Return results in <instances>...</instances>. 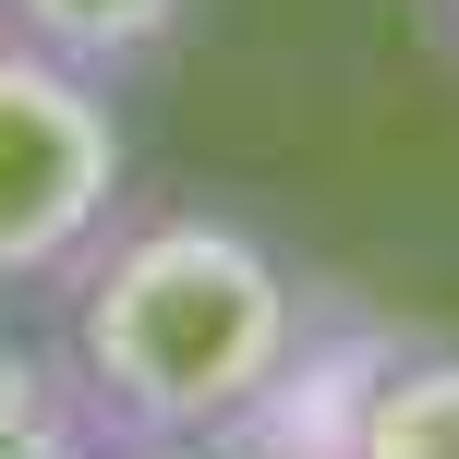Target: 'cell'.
Returning <instances> with one entry per match:
<instances>
[{
  "label": "cell",
  "mask_w": 459,
  "mask_h": 459,
  "mask_svg": "<svg viewBox=\"0 0 459 459\" xmlns=\"http://www.w3.org/2000/svg\"><path fill=\"white\" fill-rule=\"evenodd\" d=\"M61 363L97 436L230 447L315 339L302 266L230 206H121L109 242L61 278Z\"/></svg>",
  "instance_id": "cell-1"
},
{
  "label": "cell",
  "mask_w": 459,
  "mask_h": 459,
  "mask_svg": "<svg viewBox=\"0 0 459 459\" xmlns=\"http://www.w3.org/2000/svg\"><path fill=\"white\" fill-rule=\"evenodd\" d=\"M134 206V121L121 85L0 37V302L61 290L109 218Z\"/></svg>",
  "instance_id": "cell-2"
},
{
  "label": "cell",
  "mask_w": 459,
  "mask_h": 459,
  "mask_svg": "<svg viewBox=\"0 0 459 459\" xmlns=\"http://www.w3.org/2000/svg\"><path fill=\"white\" fill-rule=\"evenodd\" d=\"M339 459H459V339L447 326H387L375 339Z\"/></svg>",
  "instance_id": "cell-3"
},
{
  "label": "cell",
  "mask_w": 459,
  "mask_h": 459,
  "mask_svg": "<svg viewBox=\"0 0 459 459\" xmlns=\"http://www.w3.org/2000/svg\"><path fill=\"white\" fill-rule=\"evenodd\" d=\"M194 0H0V37L48 48V61L97 73V85H134V73H158L169 48H182Z\"/></svg>",
  "instance_id": "cell-4"
},
{
  "label": "cell",
  "mask_w": 459,
  "mask_h": 459,
  "mask_svg": "<svg viewBox=\"0 0 459 459\" xmlns=\"http://www.w3.org/2000/svg\"><path fill=\"white\" fill-rule=\"evenodd\" d=\"M0 459H97L61 339H24V326H0Z\"/></svg>",
  "instance_id": "cell-5"
},
{
  "label": "cell",
  "mask_w": 459,
  "mask_h": 459,
  "mask_svg": "<svg viewBox=\"0 0 459 459\" xmlns=\"http://www.w3.org/2000/svg\"><path fill=\"white\" fill-rule=\"evenodd\" d=\"M97 459H230V447H194V436H97Z\"/></svg>",
  "instance_id": "cell-6"
},
{
  "label": "cell",
  "mask_w": 459,
  "mask_h": 459,
  "mask_svg": "<svg viewBox=\"0 0 459 459\" xmlns=\"http://www.w3.org/2000/svg\"><path fill=\"white\" fill-rule=\"evenodd\" d=\"M423 24H436V37H447V48H459V0H423Z\"/></svg>",
  "instance_id": "cell-7"
}]
</instances>
